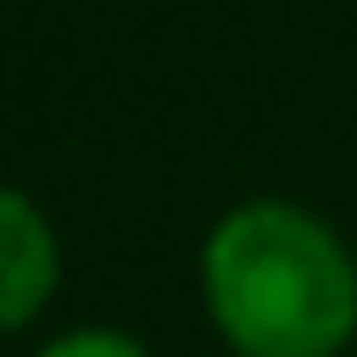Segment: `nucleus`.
Returning a JSON list of instances; mask_svg holds the SVG:
<instances>
[{
  "label": "nucleus",
  "mask_w": 357,
  "mask_h": 357,
  "mask_svg": "<svg viewBox=\"0 0 357 357\" xmlns=\"http://www.w3.org/2000/svg\"><path fill=\"white\" fill-rule=\"evenodd\" d=\"M199 298L231 357H344L357 337V258L291 199H245L205 231Z\"/></svg>",
  "instance_id": "f257e3e1"
},
{
  "label": "nucleus",
  "mask_w": 357,
  "mask_h": 357,
  "mask_svg": "<svg viewBox=\"0 0 357 357\" xmlns=\"http://www.w3.org/2000/svg\"><path fill=\"white\" fill-rule=\"evenodd\" d=\"M60 284V238L53 218L20 185H0V331H20L40 318Z\"/></svg>",
  "instance_id": "f03ea898"
},
{
  "label": "nucleus",
  "mask_w": 357,
  "mask_h": 357,
  "mask_svg": "<svg viewBox=\"0 0 357 357\" xmlns=\"http://www.w3.org/2000/svg\"><path fill=\"white\" fill-rule=\"evenodd\" d=\"M33 357H146V344L132 331H113V324H79V331L47 337Z\"/></svg>",
  "instance_id": "7ed1b4c3"
}]
</instances>
